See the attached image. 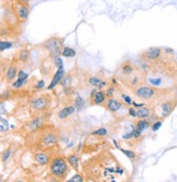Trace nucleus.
I'll use <instances>...</instances> for the list:
<instances>
[{
  "label": "nucleus",
  "instance_id": "nucleus-19",
  "mask_svg": "<svg viewBox=\"0 0 177 182\" xmlns=\"http://www.w3.org/2000/svg\"><path fill=\"white\" fill-rule=\"evenodd\" d=\"M76 111H77V109H76L74 105H66V106H64V108L58 112L57 119H59V120H66L69 116H71Z\"/></svg>",
  "mask_w": 177,
  "mask_h": 182
},
{
  "label": "nucleus",
  "instance_id": "nucleus-13",
  "mask_svg": "<svg viewBox=\"0 0 177 182\" xmlns=\"http://www.w3.org/2000/svg\"><path fill=\"white\" fill-rule=\"evenodd\" d=\"M177 105V99L174 100L173 98L171 99H167L165 101H163L160 104V109H161V113H160V117L162 120L166 119L167 116H170L172 114V112L174 111V109L176 108Z\"/></svg>",
  "mask_w": 177,
  "mask_h": 182
},
{
  "label": "nucleus",
  "instance_id": "nucleus-24",
  "mask_svg": "<svg viewBox=\"0 0 177 182\" xmlns=\"http://www.w3.org/2000/svg\"><path fill=\"white\" fill-rule=\"evenodd\" d=\"M118 149H119V150H122V154L126 155L128 158H129L130 160H132V161L138 158V155H137V153H134V151H132V150H129V149H124V148H122V147H119V146H118Z\"/></svg>",
  "mask_w": 177,
  "mask_h": 182
},
{
  "label": "nucleus",
  "instance_id": "nucleus-7",
  "mask_svg": "<svg viewBox=\"0 0 177 182\" xmlns=\"http://www.w3.org/2000/svg\"><path fill=\"white\" fill-rule=\"evenodd\" d=\"M104 144H105V137H101V136H96L93 134H88V136L85 138V140L83 143L82 153L85 155L95 154L97 150L103 148Z\"/></svg>",
  "mask_w": 177,
  "mask_h": 182
},
{
  "label": "nucleus",
  "instance_id": "nucleus-6",
  "mask_svg": "<svg viewBox=\"0 0 177 182\" xmlns=\"http://www.w3.org/2000/svg\"><path fill=\"white\" fill-rule=\"evenodd\" d=\"M132 92L136 98L140 100H144V101H152V100L159 99L162 95H164L163 94L164 90H160V89L152 87L147 83H142L141 86L133 89Z\"/></svg>",
  "mask_w": 177,
  "mask_h": 182
},
{
  "label": "nucleus",
  "instance_id": "nucleus-25",
  "mask_svg": "<svg viewBox=\"0 0 177 182\" xmlns=\"http://www.w3.org/2000/svg\"><path fill=\"white\" fill-rule=\"evenodd\" d=\"M76 54H77L76 50H73L71 47H68V46H65L62 50V53H61V55L64 57H73V56H76Z\"/></svg>",
  "mask_w": 177,
  "mask_h": 182
},
{
  "label": "nucleus",
  "instance_id": "nucleus-11",
  "mask_svg": "<svg viewBox=\"0 0 177 182\" xmlns=\"http://www.w3.org/2000/svg\"><path fill=\"white\" fill-rule=\"evenodd\" d=\"M54 155V150H37L33 153V160L39 166L49 165Z\"/></svg>",
  "mask_w": 177,
  "mask_h": 182
},
{
  "label": "nucleus",
  "instance_id": "nucleus-27",
  "mask_svg": "<svg viewBox=\"0 0 177 182\" xmlns=\"http://www.w3.org/2000/svg\"><path fill=\"white\" fill-rule=\"evenodd\" d=\"M11 155H12L11 147H9V148H7L5 151H2V154H1V161H2V164H5L7 160L10 158Z\"/></svg>",
  "mask_w": 177,
  "mask_h": 182
},
{
  "label": "nucleus",
  "instance_id": "nucleus-4",
  "mask_svg": "<svg viewBox=\"0 0 177 182\" xmlns=\"http://www.w3.org/2000/svg\"><path fill=\"white\" fill-rule=\"evenodd\" d=\"M37 47L42 48V50H46L49 53V58L50 59H57L59 58V56L62 53L64 50V39L60 36H50L49 39L45 40L43 43L37 45Z\"/></svg>",
  "mask_w": 177,
  "mask_h": 182
},
{
  "label": "nucleus",
  "instance_id": "nucleus-22",
  "mask_svg": "<svg viewBox=\"0 0 177 182\" xmlns=\"http://www.w3.org/2000/svg\"><path fill=\"white\" fill-rule=\"evenodd\" d=\"M153 113V109L150 106H141L137 109V117L138 119H149L151 114Z\"/></svg>",
  "mask_w": 177,
  "mask_h": 182
},
{
  "label": "nucleus",
  "instance_id": "nucleus-28",
  "mask_svg": "<svg viewBox=\"0 0 177 182\" xmlns=\"http://www.w3.org/2000/svg\"><path fill=\"white\" fill-rule=\"evenodd\" d=\"M83 105H84V100H83L81 97L76 98V100H74V106H76V109H77L78 111L81 110V108H82Z\"/></svg>",
  "mask_w": 177,
  "mask_h": 182
},
{
  "label": "nucleus",
  "instance_id": "nucleus-34",
  "mask_svg": "<svg viewBox=\"0 0 177 182\" xmlns=\"http://www.w3.org/2000/svg\"><path fill=\"white\" fill-rule=\"evenodd\" d=\"M161 124H162V120H160V121L155 122V123H153L152 125H151V127H152V131H157L159 128H160Z\"/></svg>",
  "mask_w": 177,
  "mask_h": 182
},
{
  "label": "nucleus",
  "instance_id": "nucleus-2",
  "mask_svg": "<svg viewBox=\"0 0 177 182\" xmlns=\"http://www.w3.org/2000/svg\"><path fill=\"white\" fill-rule=\"evenodd\" d=\"M32 143L26 144L30 149L33 151L37 150H55L59 143V132L53 125H45L39 131L32 134H28Z\"/></svg>",
  "mask_w": 177,
  "mask_h": 182
},
{
  "label": "nucleus",
  "instance_id": "nucleus-14",
  "mask_svg": "<svg viewBox=\"0 0 177 182\" xmlns=\"http://www.w3.org/2000/svg\"><path fill=\"white\" fill-rule=\"evenodd\" d=\"M103 106L109 113L114 114V113H116L117 111H119L124 106V102L120 99H118V98L111 97V98H107V100L105 101V103L103 104Z\"/></svg>",
  "mask_w": 177,
  "mask_h": 182
},
{
  "label": "nucleus",
  "instance_id": "nucleus-21",
  "mask_svg": "<svg viewBox=\"0 0 177 182\" xmlns=\"http://www.w3.org/2000/svg\"><path fill=\"white\" fill-rule=\"evenodd\" d=\"M67 159L69 161V164L71 166V168H73L77 172H80V157L78 153H71L70 155L67 156Z\"/></svg>",
  "mask_w": 177,
  "mask_h": 182
},
{
  "label": "nucleus",
  "instance_id": "nucleus-8",
  "mask_svg": "<svg viewBox=\"0 0 177 182\" xmlns=\"http://www.w3.org/2000/svg\"><path fill=\"white\" fill-rule=\"evenodd\" d=\"M47 113H39V114H34L32 115L31 120H28L24 126H23V131L26 133V134H32V133H35L39 131L42 127H44L46 124L45 122L47 120V116H46Z\"/></svg>",
  "mask_w": 177,
  "mask_h": 182
},
{
  "label": "nucleus",
  "instance_id": "nucleus-17",
  "mask_svg": "<svg viewBox=\"0 0 177 182\" xmlns=\"http://www.w3.org/2000/svg\"><path fill=\"white\" fill-rule=\"evenodd\" d=\"M18 65L14 59H12L9 64H8V67H7V70H6V82L7 83H11L16 77H18Z\"/></svg>",
  "mask_w": 177,
  "mask_h": 182
},
{
  "label": "nucleus",
  "instance_id": "nucleus-33",
  "mask_svg": "<svg viewBox=\"0 0 177 182\" xmlns=\"http://www.w3.org/2000/svg\"><path fill=\"white\" fill-rule=\"evenodd\" d=\"M28 74H25V72H23V70H21V72H18V78H19V79H22V80H24V81H25V80H26V79H28Z\"/></svg>",
  "mask_w": 177,
  "mask_h": 182
},
{
  "label": "nucleus",
  "instance_id": "nucleus-9",
  "mask_svg": "<svg viewBox=\"0 0 177 182\" xmlns=\"http://www.w3.org/2000/svg\"><path fill=\"white\" fill-rule=\"evenodd\" d=\"M12 14L14 16L17 22L20 24H23L28 20V14H30V7L28 5H22V3H18L16 1H13L11 6Z\"/></svg>",
  "mask_w": 177,
  "mask_h": 182
},
{
  "label": "nucleus",
  "instance_id": "nucleus-5",
  "mask_svg": "<svg viewBox=\"0 0 177 182\" xmlns=\"http://www.w3.org/2000/svg\"><path fill=\"white\" fill-rule=\"evenodd\" d=\"M50 102H51V97L48 93H39L33 95L28 101L31 113L33 112L32 115L39 113H47L50 106Z\"/></svg>",
  "mask_w": 177,
  "mask_h": 182
},
{
  "label": "nucleus",
  "instance_id": "nucleus-35",
  "mask_svg": "<svg viewBox=\"0 0 177 182\" xmlns=\"http://www.w3.org/2000/svg\"><path fill=\"white\" fill-rule=\"evenodd\" d=\"M44 85L45 83L43 80H42V81H39L36 85H34V89H35V90H41V89L44 88Z\"/></svg>",
  "mask_w": 177,
  "mask_h": 182
},
{
  "label": "nucleus",
  "instance_id": "nucleus-1",
  "mask_svg": "<svg viewBox=\"0 0 177 182\" xmlns=\"http://www.w3.org/2000/svg\"><path fill=\"white\" fill-rule=\"evenodd\" d=\"M85 181H126L129 180L127 170L108 149L88 158L82 165Z\"/></svg>",
  "mask_w": 177,
  "mask_h": 182
},
{
  "label": "nucleus",
  "instance_id": "nucleus-15",
  "mask_svg": "<svg viewBox=\"0 0 177 182\" xmlns=\"http://www.w3.org/2000/svg\"><path fill=\"white\" fill-rule=\"evenodd\" d=\"M107 100L105 90H93L90 97L91 105H103Z\"/></svg>",
  "mask_w": 177,
  "mask_h": 182
},
{
  "label": "nucleus",
  "instance_id": "nucleus-32",
  "mask_svg": "<svg viewBox=\"0 0 177 182\" xmlns=\"http://www.w3.org/2000/svg\"><path fill=\"white\" fill-rule=\"evenodd\" d=\"M105 92H106V97H107V98H111V97L115 95V94H114L115 93V88L109 86V88L107 89V90H105Z\"/></svg>",
  "mask_w": 177,
  "mask_h": 182
},
{
  "label": "nucleus",
  "instance_id": "nucleus-30",
  "mask_svg": "<svg viewBox=\"0 0 177 182\" xmlns=\"http://www.w3.org/2000/svg\"><path fill=\"white\" fill-rule=\"evenodd\" d=\"M85 180V178H84V176H83V173H81V172H78L77 175L74 177H72L71 179H70V181H84Z\"/></svg>",
  "mask_w": 177,
  "mask_h": 182
},
{
  "label": "nucleus",
  "instance_id": "nucleus-23",
  "mask_svg": "<svg viewBox=\"0 0 177 182\" xmlns=\"http://www.w3.org/2000/svg\"><path fill=\"white\" fill-rule=\"evenodd\" d=\"M136 128H138L140 131H145L151 126V122L149 121V119H139V121L136 123Z\"/></svg>",
  "mask_w": 177,
  "mask_h": 182
},
{
  "label": "nucleus",
  "instance_id": "nucleus-29",
  "mask_svg": "<svg viewBox=\"0 0 177 182\" xmlns=\"http://www.w3.org/2000/svg\"><path fill=\"white\" fill-rule=\"evenodd\" d=\"M23 85H24V80H22V79H19V78H18L17 81H14V82L12 83V88L16 89V90H18V89L22 88Z\"/></svg>",
  "mask_w": 177,
  "mask_h": 182
},
{
  "label": "nucleus",
  "instance_id": "nucleus-18",
  "mask_svg": "<svg viewBox=\"0 0 177 182\" xmlns=\"http://www.w3.org/2000/svg\"><path fill=\"white\" fill-rule=\"evenodd\" d=\"M137 69V67H134L132 65V63L130 61H125L122 63V65L119 66V77L118 79L122 77H125V76H128V75H130V74H132L134 70Z\"/></svg>",
  "mask_w": 177,
  "mask_h": 182
},
{
  "label": "nucleus",
  "instance_id": "nucleus-31",
  "mask_svg": "<svg viewBox=\"0 0 177 182\" xmlns=\"http://www.w3.org/2000/svg\"><path fill=\"white\" fill-rule=\"evenodd\" d=\"M12 46V44L10 42H5V41H1L0 42V50L3 52L5 50H8Z\"/></svg>",
  "mask_w": 177,
  "mask_h": 182
},
{
  "label": "nucleus",
  "instance_id": "nucleus-36",
  "mask_svg": "<svg viewBox=\"0 0 177 182\" xmlns=\"http://www.w3.org/2000/svg\"><path fill=\"white\" fill-rule=\"evenodd\" d=\"M13 1H16L18 3H22V5H28V2L31 0H13Z\"/></svg>",
  "mask_w": 177,
  "mask_h": 182
},
{
  "label": "nucleus",
  "instance_id": "nucleus-26",
  "mask_svg": "<svg viewBox=\"0 0 177 182\" xmlns=\"http://www.w3.org/2000/svg\"><path fill=\"white\" fill-rule=\"evenodd\" d=\"M90 134H93V135H96V136H101V137H106L107 134H108V131L106 130L105 127H100L95 131H92Z\"/></svg>",
  "mask_w": 177,
  "mask_h": 182
},
{
  "label": "nucleus",
  "instance_id": "nucleus-10",
  "mask_svg": "<svg viewBox=\"0 0 177 182\" xmlns=\"http://www.w3.org/2000/svg\"><path fill=\"white\" fill-rule=\"evenodd\" d=\"M162 55H163V48L155 46V47H150L148 50H144L140 54V59L152 64L162 59Z\"/></svg>",
  "mask_w": 177,
  "mask_h": 182
},
{
  "label": "nucleus",
  "instance_id": "nucleus-3",
  "mask_svg": "<svg viewBox=\"0 0 177 182\" xmlns=\"http://www.w3.org/2000/svg\"><path fill=\"white\" fill-rule=\"evenodd\" d=\"M70 164L65 156L60 154L54 155L49 162V177L53 181H65L70 172Z\"/></svg>",
  "mask_w": 177,
  "mask_h": 182
},
{
  "label": "nucleus",
  "instance_id": "nucleus-12",
  "mask_svg": "<svg viewBox=\"0 0 177 182\" xmlns=\"http://www.w3.org/2000/svg\"><path fill=\"white\" fill-rule=\"evenodd\" d=\"M56 61V66H57V72H55V75H54V77H53V80H51V82L49 83V86L47 87L48 90H51V89H54L56 86H58V83L61 82V80L64 79V77L66 76V74H65V70H64V66H62V61H61L60 58H57L55 59Z\"/></svg>",
  "mask_w": 177,
  "mask_h": 182
},
{
  "label": "nucleus",
  "instance_id": "nucleus-20",
  "mask_svg": "<svg viewBox=\"0 0 177 182\" xmlns=\"http://www.w3.org/2000/svg\"><path fill=\"white\" fill-rule=\"evenodd\" d=\"M88 82L90 86H92V87H96V88H99V89H102V88H104V87H107V86L109 85L108 81H106L105 79H102V78L96 77V76L88 77Z\"/></svg>",
  "mask_w": 177,
  "mask_h": 182
},
{
  "label": "nucleus",
  "instance_id": "nucleus-16",
  "mask_svg": "<svg viewBox=\"0 0 177 182\" xmlns=\"http://www.w3.org/2000/svg\"><path fill=\"white\" fill-rule=\"evenodd\" d=\"M13 59L16 61L18 65L25 66L26 64H28V61L31 59V52L28 48H21L17 52V54L14 55Z\"/></svg>",
  "mask_w": 177,
  "mask_h": 182
}]
</instances>
